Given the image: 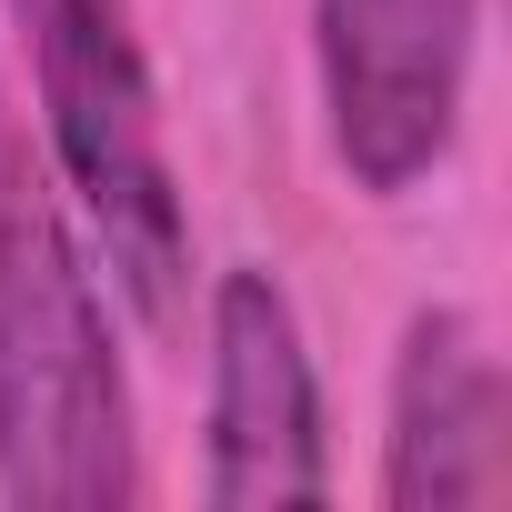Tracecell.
Returning a JSON list of instances; mask_svg holds the SVG:
<instances>
[{
    "label": "cell",
    "mask_w": 512,
    "mask_h": 512,
    "mask_svg": "<svg viewBox=\"0 0 512 512\" xmlns=\"http://www.w3.org/2000/svg\"><path fill=\"white\" fill-rule=\"evenodd\" d=\"M472 31H482V0H312L322 121L352 191L402 201L452 161Z\"/></svg>",
    "instance_id": "3"
},
{
    "label": "cell",
    "mask_w": 512,
    "mask_h": 512,
    "mask_svg": "<svg viewBox=\"0 0 512 512\" xmlns=\"http://www.w3.org/2000/svg\"><path fill=\"white\" fill-rule=\"evenodd\" d=\"M0 492L31 512L141 502V422L101 312V262L0 101Z\"/></svg>",
    "instance_id": "1"
},
{
    "label": "cell",
    "mask_w": 512,
    "mask_h": 512,
    "mask_svg": "<svg viewBox=\"0 0 512 512\" xmlns=\"http://www.w3.org/2000/svg\"><path fill=\"white\" fill-rule=\"evenodd\" d=\"M512 492V392L472 312L432 302L402 322L392 362V432H382V502L392 512H472Z\"/></svg>",
    "instance_id": "5"
},
{
    "label": "cell",
    "mask_w": 512,
    "mask_h": 512,
    "mask_svg": "<svg viewBox=\"0 0 512 512\" xmlns=\"http://www.w3.org/2000/svg\"><path fill=\"white\" fill-rule=\"evenodd\" d=\"M11 21L31 51L51 171L91 231V262L151 332H171L191 302V211H181L171 141H161L141 0H11Z\"/></svg>",
    "instance_id": "2"
},
{
    "label": "cell",
    "mask_w": 512,
    "mask_h": 512,
    "mask_svg": "<svg viewBox=\"0 0 512 512\" xmlns=\"http://www.w3.org/2000/svg\"><path fill=\"white\" fill-rule=\"evenodd\" d=\"M201 492L221 512H282L332 492L322 452V382L302 352L292 292L241 262L211 292V422H201Z\"/></svg>",
    "instance_id": "4"
}]
</instances>
